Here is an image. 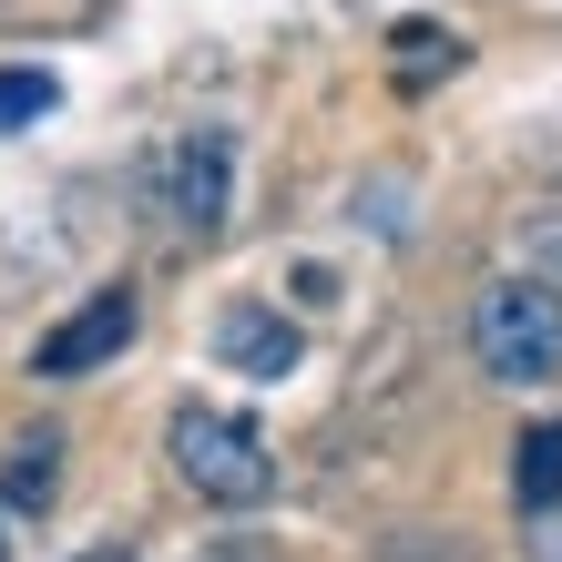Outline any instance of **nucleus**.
<instances>
[{"instance_id": "1", "label": "nucleus", "mask_w": 562, "mask_h": 562, "mask_svg": "<svg viewBox=\"0 0 562 562\" xmlns=\"http://www.w3.org/2000/svg\"><path fill=\"white\" fill-rule=\"evenodd\" d=\"M164 450H175L184 491H205L215 512H256V502L277 491V450H267V429H256L246 409H205V400H184L175 429H164Z\"/></svg>"}, {"instance_id": "2", "label": "nucleus", "mask_w": 562, "mask_h": 562, "mask_svg": "<svg viewBox=\"0 0 562 562\" xmlns=\"http://www.w3.org/2000/svg\"><path fill=\"white\" fill-rule=\"evenodd\" d=\"M471 358L502 389L562 379V286H542V277H491L481 307H471Z\"/></svg>"}, {"instance_id": "3", "label": "nucleus", "mask_w": 562, "mask_h": 562, "mask_svg": "<svg viewBox=\"0 0 562 562\" xmlns=\"http://www.w3.org/2000/svg\"><path fill=\"white\" fill-rule=\"evenodd\" d=\"M134 286H103V296H82L61 327H42V348H31V379H92V369H113L123 348H134Z\"/></svg>"}, {"instance_id": "4", "label": "nucleus", "mask_w": 562, "mask_h": 562, "mask_svg": "<svg viewBox=\"0 0 562 562\" xmlns=\"http://www.w3.org/2000/svg\"><path fill=\"white\" fill-rule=\"evenodd\" d=\"M225 205H236V134H225V123H194V134L164 154V215H175L184 236H215Z\"/></svg>"}, {"instance_id": "5", "label": "nucleus", "mask_w": 562, "mask_h": 562, "mask_svg": "<svg viewBox=\"0 0 562 562\" xmlns=\"http://www.w3.org/2000/svg\"><path fill=\"white\" fill-rule=\"evenodd\" d=\"M215 358H225V369H246V379H286V369H296V327L246 296V307L215 317Z\"/></svg>"}, {"instance_id": "6", "label": "nucleus", "mask_w": 562, "mask_h": 562, "mask_svg": "<svg viewBox=\"0 0 562 562\" xmlns=\"http://www.w3.org/2000/svg\"><path fill=\"white\" fill-rule=\"evenodd\" d=\"M52 491H61V429H21L11 460H0V512L31 521V512H52Z\"/></svg>"}, {"instance_id": "7", "label": "nucleus", "mask_w": 562, "mask_h": 562, "mask_svg": "<svg viewBox=\"0 0 562 562\" xmlns=\"http://www.w3.org/2000/svg\"><path fill=\"white\" fill-rule=\"evenodd\" d=\"M512 502L521 512H552L562 502V419H542V429L512 440Z\"/></svg>"}, {"instance_id": "8", "label": "nucleus", "mask_w": 562, "mask_h": 562, "mask_svg": "<svg viewBox=\"0 0 562 562\" xmlns=\"http://www.w3.org/2000/svg\"><path fill=\"white\" fill-rule=\"evenodd\" d=\"M61 103V82L42 72V61H11V72H0V134H21V123H42Z\"/></svg>"}, {"instance_id": "9", "label": "nucleus", "mask_w": 562, "mask_h": 562, "mask_svg": "<svg viewBox=\"0 0 562 562\" xmlns=\"http://www.w3.org/2000/svg\"><path fill=\"white\" fill-rule=\"evenodd\" d=\"M389 42H400V82H429V72H450V61H460V42H450L440 21H400Z\"/></svg>"}, {"instance_id": "10", "label": "nucleus", "mask_w": 562, "mask_h": 562, "mask_svg": "<svg viewBox=\"0 0 562 562\" xmlns=\"http://www.w3.org/2000/svg\"><path fill=\"white\" fill-rule=\"evenodd\" d=\"M532 267H542V286H562V215L532 225Z\"/></svg>"}, {"instance_id": "11", "label": "nucleus", "mask_w": 562, "mask_h": 562, "mask_svg": "<svg viewBox=\"0 0 562 562\" xmlns=\"http://www.w3.org/2000/svg\"><path fill=\"white\" fill-rule=\"evenodd\" d=\"M194 562H267L256 542H215V552H194Z\"/></svg>"}, {"instance_id": "12", "label": "nucleus", "mask_w": 562, "mask_h": 562, "mask_svg": "<svg viewBox=\"0 0 562 562\" xmlns=\"http://www.w3.org/2000/svg\"><path fill=\"white\" fill-rule=\"evenodd\" d=\"M72 562H134V552H113V542H103V552H72Z\"/></svg>"}, {"instance_id": "13", "label": "nucleus", "mask_w": 562, "mask_h": 562, "mask_svg": "<svg viewBox=\"0 0 562 562\" xmlns=\"http://www.w3.org/2000/svg\"><path fill=\"white\" fill-rule=\"evenodd\" d=\"M542 562H562V532H552V542H542Z\"/></svg>"}, {"instance_id": "14", "label": "nucleus", "mask_w": 562, "mask_h": 562, "mask_svg": "<svg viewBox=\"0 0 562 562\" xmlns=\"http://www.w3.org/2000/svg\"><path fill=\"white\" fill-rule=\"evenodd\" d=\"M0 552H11V512H0Z\"/></svg>"}]
</instances>
